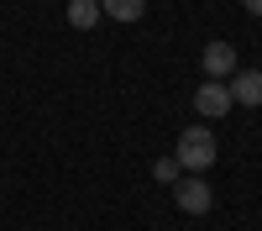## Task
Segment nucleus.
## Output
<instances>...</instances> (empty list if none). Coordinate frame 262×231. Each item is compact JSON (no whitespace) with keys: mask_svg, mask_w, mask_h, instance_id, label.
I'll use <instances>...</instances> for the list:
<instances>
[{"mask_svg":"<svg viewBox=\"0 0 262 231\" xmlns=\"http://www.w3.org/2000/svg\"><path fill=\"white\" fill-rule=\"evenodd\" d=\"M215 153H221V147H215L210 126H189V132L179 137V147H173V163H179L184 174H205V168L215 163Z\"/></svg>","mask_w":262,"mask_h":231,"instance_id":"f257e3e1","label":"nucleus"},{"mask_svg":"<svg viewBox=\"0 0 262 231\" xmlns=\"http://www.w3.org/2000/svg\"><path fill=\"white\" fill-rule=\"evenodd\" d=\"M173 195H179V210H184V216H210V205H215V189H210L200 174H184L179 184H173Z\"/></svg>","mask_w":262,"mask_h":231,"instance_id":"f03ea898","label":"nucleus"},{"mask_svg":"<svg viewBox=\"0 0 262 231\" xmlns=\"http://www.w3.org/2000/svg\"><path fill=\"white\" fill-rule=\"evenodd\" d=\"M200 63H205V79H215V84H226L236 69H242V58H236V48L231 42H205V53H200Z\"/></svg>","mask_w":262,"mask_h":231,"instance_id":"7ed1b4c3","label":"nucleus"},{"mask_svg":"<svg viewBox=\"0 0 262 231\" xmlns=\"http://www.w3.org/2000/svg\"><path fill=\"white\" fill-rule=\"evenodd\" d=\"M226 95L231 105H262V69H236L226 79Z\"/></svg>","mask_w":262,"mask_h":231,"instance_id":"20e7f679","label":"nucleus"},{"mask_svg":"<svg viewBox=\"0 0 262 231\" xmlns=\"http://www.w3.org/2000/svg\"><path fill=\"white\" fill-rule=\"evenodd\" d=\"M194 111H200L205 121H221V116L231 111V95H226V84H215V79H205L200 90H194Z\"/></svg>","mask_w":262,"mask_h":231,"instance_id":"39448f33","label":"nucleus"},{"mask_svg":"<svg viewBox=\"0 0 262 231\" xmlns=\"http://www.w3.org/2000/svg\"><path fill=\"white\" fill-rule=\"evenodd\" d=\"M147 0H100V16H116V21H142Z\"/></svg>","mask_w":262,"mask_h":231,"instance_id":"423d86ee","label":"nucleus"},{"mask_svg":"<svg viewBox=\"0 0 262 231\" xmlns=\"http://www.w3.org/2000/svg\"><path fill=\"white\" fill-rule=\"evenodd\" d=\"M69 21L79 32H90L95 21H100V0H69Z\"/></svg>","mask_w":262,"mask_h":231,"instance_id":"0eeeda50","label":"nucleus"},{"mask_svg":"<svg viewBox=\"0 0 262 231\" xmlns=\"http://www.w3.org/2000/svg\"><path fill=\"white\" fill-rule=\"evenodd\" d=\"M152 179H158V184H179V179H184V168L173 163V158H158V163H152Z\"/></svg>","mask_w":262,"mask_h":231,"instance_id":"6e6552de","label":"nucleus"},{"mask_svg":"<svg viewBox=\"0 0 262 231\" xmlns=\"http://www.w3.org/2000/svg\"><path fill=\"white\" fill-rule=\"evenodd\" d=\"M242 6H247V16H262V0H242Z\"/></svg>","mask_w":262,"mask_h":231,"instance_id":"1a4fd4ad","label":"nucleus"}]
</instances>
